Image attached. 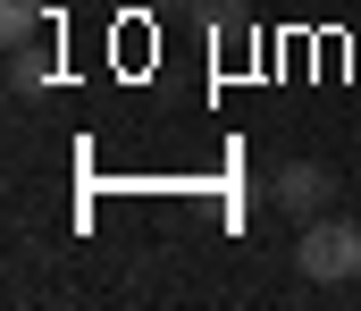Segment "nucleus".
<instances>
[{"label": "nucleus", "instance_id": "obj_5", "mask_svg": "<svg viewBox=\"0 0 361 311\" xmlns=\"http://www.w3.org/2000/svg\"><path fill=\"white\" fill-rule=\"evenodd\" d=\"M42 25V0H0V42H25Z\"/></svg>", "mask_w": 361, "mask_h": 311}, {"label": "nucleus", "instance_id": "obj_1", "mask_svg": "<svg viewBox=\"0 0 361 311\" xmlns=\"http://www.w3.org/2000/svg\"><path fill=\"white\" fill-rule=\"evenodd\" d=\"M294 261H302L311 286H345V278H361V227L353 219H302Z\"/></svg>", "mask_w": 361, "mask_h": 311}, {"label": "nucleus", "instance_id": "obj_3", "mask_svg": "<svg viewBox=\"0 0 361 311\" xmlns=\"http://www.w3.org/2000/svg\"><path fill=\"white\" fill-rule=\"evenodd\" d=\"M185 17H193L210 42H244V34H252V8H244V0H193Z\"/></svg>", "mask_w": 361, "mask_h": 311}, {"label": "nucleus", "instance_id": "obj_2", "mask_svg": "<svg viewBox=\"0 0 361 311\" xmlns=\"http://www.w3.org/2000/svg\"><path fill=\"white\" fill-rule=\"evenodd\" d=\"M336 194V177L319 169V160H286L277 169V210H294V219H319V202Z\"/></svg>", "mask_w": 361, "mask_h": 311}, {"label": "nucleus", "instance_id": "obj_4", "mask_svg": "<svg viewBox=\"0 0 361 311\" xmlns=\"http://www.w3.org/2000/svg\"><path fill=\"white\" fill-rule=\"evenodd\" d=\"M42 85H51V59L34 42H8V93H42Z\"/></svg>", "mask_w": 361, "mask_h": 311}]
</instances>
